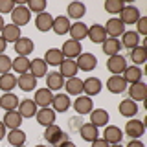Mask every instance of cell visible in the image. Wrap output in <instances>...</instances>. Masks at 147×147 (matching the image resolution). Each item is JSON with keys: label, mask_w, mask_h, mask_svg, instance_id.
Returning <instances> with one entry per match:
<instances>
[{"label": "cell", "mask_w": 147, "mask_h": 147, "mask_svg": "<svg viewBox=\"0 0 147 147\" xmlns=\"http://www.w3.org/2000/svg\"><path fill=\"white\" fill-rule=\"evenodd\" d=\"M44 138L50 142L53 147H59L61 144H64V142H68V136H66V132H63V129L59 127V125H48V127H44Z\"/></svg>", "instance_id": "obj_1"}, {"label": "cell", "mask_w": 147, "mask_h": 147, "mask_svg": "<svg viewBox=\"0 0 147 147\" xmlns=\"http://www.w3.org/2000/svg\"><path fill=\"white\" fill-rule=\"evenodd\" d=\"M11 24H15V26H26L28 22H30V9H28L26 6H15V9H13L11 13Z\"/></svg>", "instance_id": "obj_2"}, {"label": "cell", "mask_w": 147, "mask_h": 147, "mask_svg": "<svg viewBox=\"0 0 147 147\" xmlns=\"http://www.w3.org/2000/svg\"><path fill=\"white\" fill-rule=\"evenodd\" d=\"M145 132V123L140 121V119H129L127 125H125V134L131 136V140H140Z\"/></svg>", "instance_id": "obj_3"}, {"label": "cell", "mask_w": 147, "mask_h": 147, "mask_svg": "<svg viewBox=\"0 0 147 147\" xmlns=\"http://www.w3.org/2000/svg\"><path fill=\"white\" fill-rule=\"evenodd\" d=\"M107 68L109 72L112 74V76H121L123 70L127 68V59L123 57V55H112V57H109L107 61Z\"/></svg>", "instance_id": "obj_4"}, {"label": "cell", "mask_w": 147, "mask_h": 147, "mask_svg": "<svg viewBox=\"0 0 147 147\" xmlns=\"http://www.w3.org/2000/svg\"><path fill=\"white\" fill-rule=\"evenodd\" d=\"M105 31H107V37H112V39H118L119 35H123L125 33V26L121 24V20L116 17H112V18H109L107 22H105Z\"/></svg>", "instance_id": "obj_5"}, {"label": "cell", "mask_w": 147, "mask_h": 147, "mask_svg": "<svg viewBox=\"0 0 147 147\" xmlns=\"http://www.w3.org/2000/svg\"><path fill=\"white\" fill-rule=\"evenodd\" d=\"M76 64H77V70L92 72L96 66H98V59H96L94 53H85V52H83L79 57L76 59Z\"/></svg>", "instance_id": "obj_6"}, {"label": "cell", "mask_w": 147, "mask_h": 147, "mask_svg": "<svg viewBox=\"0 0 147 147\" xmlns=\"http://www.w3.org/2000/svg\"><path fill=\"white\" fill-rule=\"evenodd\" d=\"M61 52H63V55H64V59H74V61H76V59L83 53V48H81V42L68 39L66 42H63Z\"/></svg>", "instance_id": "obj_7"}, {"label": "cell", "mask_w": 147, "mask_h": 147, "mask_svg": "<svg viewBox=\"0 0 147 147\" xmlns=\"http://www.w3.org/2000/svg\"><path fill=\"white\" fill-rule=\"evenodd\" d=\"M74 110H76L79 116H85V114H90L94 110V101L88 96H77L76 101H74Z\"/></svg>", "instance_id": "obj_8"}, {"label": "cell", "mask_w": 147, "mask_h": 147, "mask_svg": "<svg viewBox=\"0 0 147 147\" xmlns=\"http://www.w3.org/2000/svg\"><path fill=\"white\" fill-rule=\"evenodd\" d=\"M140 9L134 7V6H125L121 9V13H119V20H121V24L123 26H127V24H136L138 22V18H140Z\"/></svg>", "instance_id": "obj_9"}, {"label": "cell", "mask_w": 147, "mask_h": 147, "mask_svg": "<svg viewBox=\"0 0 147 147\" xmlns=\"http://www.w3.org/2000/svg\"><path fill=\"white\" fill-rule=\"evenodd\" d=\"M121 138H123V131L118 125H107L103 131V140L107 144L114 145V144H121Z\"/></svg>", "instance_id": "obj_10"}, {"label": "cell", "mask_w": 147, "mask_h": 147, "mask_svg": "<svg viewBox=\"0 0 147 147\" xmlns=\"http://www.w3.org/2000/svg\"><path fill=\"white\" fill-rule=\"evenodd\" d=\"M127 90H129V99H132V101H145L147 98V85L144 81L129 85Z\"/></svg>", "instance_id": "obj_11"}, {"label": "cell", "mask_w": 147, "mask_h": 147, "mask_svg": "<svg viewBox=\"0 0 147 147\" xmlns=\"http://www.w3.org/2000/svg\"><path fill=\"white\" fill-rule=\"evenodd\" d=\"M37 123L42 127H48V125H53L55 123V110L52 107H46V109H37Z\"/></svg>", "instance_id": "obj_12"}, {"label": "cell", "mask_w": 147, "mask_h": 147, "mask_svg": "<svg viewBox=\"0 0 147 147\" xmlns=\"http://www.w3.org/2000/svg\"><path fill=\"white\" fill-rule=\"evenodd\" d=\"M52 99H53V92L48 88H39L35 92V105L39 109H46V107H52Z\"/></svg>", "instance_id": "obj_13"}, {"label": "cell", "mask_w": 147, "mask_h": 147, "mask_svg": "<svg viewBox=\"0 0 147 147\" xmlns=\"http://www.w3.org/2000/svg\"><path fill=\"white\" fill-rule=\"evenodd\" d=\"M17 86L20 90H24V92H31V90L37 88V77L31 76L30 72L20 74V76L17 77Z\"/></svg>", "instance_id": "obj_14"}, {"label": "cell", "mask_w": 147, "mask_h": 147, "mask_svg": "<svg viewBox=\"0 0 147 147\" xmlns=\"http://www.w3.org/2000/svg\"><path fill=\"white\" fill-rule=\"evenodd\" d=\"M72 101L68 98V94H53V99H52V109L55 110V114L57 112H66L68 109H70Z\"/></svg>", "instance_id": "obj_15"}, {"label": "cell", "mask_w": 147, "mask_h": 147, "mask_svg": "<svg viewBox=\"0 0 147 147\" xmlns=\"http://www.w3.org/2000/svg\"><path fill=\"white\" fill-rule=\"evenodd\" d=\"M15 52H17V55H20V57H28L31 52H33V40L30 39V37H20V39L17 40L15 44Z\"/></svg>", "instance_id": "obj_16"}, {"label": "cell", "mask_w": 147, "mask_h": 147, "mask_svg": "<svg viewBox=\"0 0 147 147\" xmlns=\"http://www.w3.org/2000/svg\"><path fill=\"white\" fill-rule=\"evenodd\" d=\"M109 112L107 110H103V109H94L90 112V121L88 123H92L94 127H107L109 125Z\"/></svg>", "instance_id": "obj_17"}, {"label": "cell", "mask_w": 147, "mask_h": 147, "mask_svg": "<svg viewBox=\"0 0 147 147\" xmlns=\"http://www.w3.org/2000/svg\"><path fill=\"white\" fill-rule=\"evenodd\" d=\"M0 37H2L6 42H13V44H15L17 40L22 37V33H20V28H18V26L6 24V26H4V30L0 31Z\"/></svg>", "instance_id": "obj_18"}, {"label": "cell", "mask_w": 147, "mask_h": 147, "mask_svg": "<svg viewBox=\"0 0 147 147\" xmlns=\"http://www.w3.org/2000/svg\"><path fill=\"white\" fill-rule=\"evenodd\" d=\"M121 77H123V81H125L127 85H134V83H140V81H142L144 72H142L138 66H134V64H132V66H127L125 70H123Z\"/></svg>", "instance_id": "obj_19"}, {"label": "cell", "mask_w": 147, "mask_h": 147, "mask_svg": "<svg viewBox=\"0 0 147 147\" xmlns=\"http://www.w3.org/2000/svg\"><path fill=\"white\" fill-rule=\"evenodd\" d=\"M22 119H24V118L18 114V110H7L6 116H4V119H2V123L6 125V129L13 131V129H20Z\"/></svg>", "instance_id": "obj_20"}, {"label": "cell", "mask_w": 147, "mask_h": 147, "mask_svg": "<svg viewBox=\"0 0 147 147\" xmlns=\"http://www.w3.org/2000/svg\"><path fill=\"white\" fill-rule=\"evenodd\" d=\"M64 88L68 96H81L83 94V79L81 77H68L64 79Z\"/></svg>", "instance_id": "obj_21"}, {"label": "cell", "mask_w": 147, "mask_h": 147, "mask_svg": "<svg viewBox=\"0 0 147 147\" xmlns=\"http://www.w3.org/2000/svg\"><path fill=\"white\" fill-rule=\"evenodd\" d=\"M64 86V77L61 76L59 72H48L46 74V88L48 90H61Z\"/></svg>", "instance_id": "obj_22"}, {"label": "cell", "mask_w": 147, "mask_h": 147, "mask_svg": "<svg viewBox=\"0 0 147 147\" xmlns=\"http://www.w3.org/2000/svg\"><path fill=\"white\" fill-rule=\"evenodd\" d=\"M86 37H88L94 44H103V40L107 39V31H105V28L101 26V24H92L88 28V33H86Z\"/></svg>", "instance_id": "obj_23"}, {"label": "cell", "mask_w": 147, "mask_h": 147, "mask_svg": "<svg viewBox=\"0 0 147 147\" xmlns=\"http://www.w3.org/2000/svg\"><path fill=\"white\" fill-rule=\"evenodd\" d=\"M35 26H37V30H39V31L46 33V31H50V30H52V26H53V17L50 15L48 11L39 13V15L35 17Z\"/></svg>", "instance_id": "obj_24"}, {"label": "cell", "mask_w": 147, "mask_h": 147, "mask_svg": "<svg viewBox=\"0 0 147 147\" xmlns=\"http://www.w3.org/2000/svg\"><path fill=\"white\" fill-rule=\"evenodd\" d=\"M101 48H103V53L109 55V57H112V55H118L119 50L123 48L121 42H119V39H112V37H107V39L103 40V44H101Z\"/></svg>", "instance_id": "obj_25"}, {"label": "cell", "mask_w": 147, "mask_h": 147, "mask_svg": "<svg viewBox=\"0 0 147 147\" xmlns=\"http://www.w3.org/2000/svg\"><path fill=\"white\" fill-rule=\"evenodd\" d=\"M83 92H85V96H88V98L98 96L101 92V81L98 77H88V79H85L83 81Z\"/></svg>", "instance_id": "obj_26"}, {"label": "cell", "mask_w": 147, "mask_h": 147, "mask_svg": "<svg viewBox=\"0 0 147 147\" xmlns=\"http://www.w3.org/2000/svg\"><path fill=\"white\" fill-rule=\"evenodd\" d=\"M77 64L74 59H64V61L59 64V74L64 77V79H68V77H76L77 76Z\"/></svg>", "instance_id": "obj_27"}, {"label": "cell", "mask_w": 147, "mask_h": 147, "mask_svg": "<svg viewBox=\"0 0 147 147\" xmlns=\"http://www.w3.org/2000/svg\"><path fill=\"white\" fill-rule=\"evenodd\" d=\"M17 110L22 118H33L37 114V105H35L33 99H22L20 103H18Z\"/></svg>", "instance_id": "obj_28"}, {"label": "cell", "mask_w": 147, "mask_h": 147, "mask_svg": "<svg viewBox=\"0 0 147 147\" xmlns=\"http://www.w3.org/2000/svg\"><path fill=\"white\" fill-rule=\"evenodd\" d=\"M70 39L72 40H77V42H81L83 39H86V33H88V26L83 24V22H74L70 26Z\"/></svg>", "instance_id": "obj_29"}, {"label": "cell", "mask_w": 147, "mask_h": 147, "mask_svg": "<svg viewBox=\"0 0 147 147\" xmlns=\"http://www.w3.org/2000/svg\"><path fill=\"white\" fill-rule=\"evenodd\" d=\"M30 74L31 76H35L37 79L39 77H44L46 74H48V64L44 63V59H31L30 61Z\"/></svg>", "instance_id": "obj_30"}, {"label": "cell", "mask_w": 147, "mask_h": 147, "mask_svg": "<svg viewBox=\"0 0 147 147\" xmlns=\"http://www.w3.org/2000/svg\"><path fill=\"white\" fill-rule=\"evenodd\" d=\"M18 103H20V99H18L17 94H13V92H6V94L0 98V109H4L7 112V110H17Z\"/></svg>", "instance_id": "obj_31"}, {"label": "cell", "mask_w": 147, "mask_h": 147, "mask_svg": "<svg viewBox=\"0 0 147 147\" xmlns=\"http://www.w3.org/2000/svg\"><path fill=\"white\" fill-rule=\"evenodd\" d=\"M44 63L48 64V66H59L63 61H64V55L59 48H50L48 52L44 53Z\"/></svg>", "instance_id": "obj_32"}, {"label": "cell", "mask_w": 147, "mask_h": 147, "mask_svg": "<svg viewBox=\"0 0 147 147\" xmlns=\"http://www.w3.org/2000/svg\"><path fill=\"white\" fill-rule=\"evenodd\" d=\"M107 88L112 94H121L123 90H127V83L123 81L121 76H110L107 79Z\"/></svg>", "instance_id": "obj_33"}, {"label": "cell", "mask_w": 147, "mask_h": 147, "mask_svg": "<svg viewBox=\"0 0 147 147\" xmlns=\"http://www.w3.org/2000/svg\"><path fill=\"white\" fill-rule=\"evenodd\" d=\"M79 134H81V138L85 142H94V140H98L99 138V131H98V127H94L92 123H83L81 125V129H79Z\"/></svg>", "instance_id": "obj_34"}, {"label": "cell", "mask_w": 147, "mask_h": 147, "mask_svg": "<svg viewBox=\"0 0 147 147\" xmlns=\"http://www.w3.org/2000/svg\"><path fill=\"white\" fill-rule=\"evenodd\" d=\"M119 114L121 116H125V118H134L136 116V112H138V105H136V101H132V99H123L121 103H119Z\"/></svg>", "instance_id": "obj_35"}, {"label": "cell", "mask_w": 147, "mask_h": 147, "mask_svg": "<svg viewBox=\"0 0 147 147\" xmlns=\"http://www.w3.org/2000/svg\"><path fill=\"white\" fill-rule=\"evenodd\" d=\"M70 18L68 17H55L53 18V26H52V30L55 31L57 35H64V33H68L70 31Z\"/></svg>", "instance_id": "obj_36"}, {"label": "cell", "mask_w": 147, "mask_h": 147, "mask_svg": "<svg viewBox=\"0 0 147 147\" xmlns=\"http://www.w3.org/2000/svg\"><path fill=\"white\" fill-rule=\"evenodd\" d=\"M6 136H7L9 145H13V147H20V145H24V142H26V132L22 131V129H13Z\"/></svg>", "instance_id": "obj_37"}, {"label": "cell", "mask_w": 147, "mask_h": 147, "mask_svg": "<svg viewBox=\"0 0 147 147\" xmlns=\"http://www.w3.org/2000/svg\"><path fill=\"white\" fill-rule=\"evenodd\" d=\"M121 46H125V48L132 50L136 48V46H140V35L136 33V31H125V33L121 35Z\"/></svg>", "instance_id": "obj_38"}, {"label": "cell", "mask_w": 147, "mask_h": 147, "mask_svg": "<svg viewBox=\"0 0 147 147\" xmlns=\"http://www.w3.org/2000/svg\"><path fill=\"white\" fill-rule=\"evenodd\" d=\"M85 13H86V7H85L83 2H72V4H68V7H66L68 18H81V17H85Z\"/></svg>", "instance_id": "obj_39"}, {"label": "cell", "mask_w": 147, "mask_h": 147, "mask_svg": "<svg viewBox=\"0 0 147 147\" xmlns=\"http://www.w3.org/2000/svg\"><path fill=\"white\" fill-rule=\"evenodd\" d=\"M11 70H15L17 74H26V72H30V59L17 55L15 59H11Z\"/></svg>", "instance_id": "obj_40"}, {"label": "cell", "mask_w": 147, "mask_h": 147, "mask_svg": "<svg viewBox=\"0 0 147 147\" xmlns=\"http://www.w3.org/2000/svg\"><path fill=\"white\" fill-rule=\"evenodd\" d=\"M131 59H132V63H134V66H136V64H144L147 61V48L144 44L132 48L131 50Z\"/></svg>", "instance_id": "obj_41"}, {"label": "cell", "mask_w": 147, "mask_h": 147, "mask_svg": "<svg viewBox=\"0 0 147 147\" xmlns=\"http://www.w3.org/2000/svg\"><path fill=\"white\" fill-rule=\"evenodd\" d=\"M15 86H17V77L13 74H2L0 76V90H4V94L11 92Z\"/></svg>", "instance_id": "obj_42"}, {"label": "cell", "mask_w": 147, "mask_h": 147, "mask_svg": "<svg viewBox=\"0 0 147 147\" xmlns=\"http://www.w3.org/2000/svg\"><path fill=\"white\" fill-rule=\"evenodd\" d=\"M103 7H105L107 13H110V15H119L121 9L125 7V4H123V0H107Z\"/></svg>", "instance_id": "obj_43"}, {"label": "cell", "mask_w": 147, "mask_h": 147, "mask_svg": "<svg viewBox=\"0 0 147 147\" xmlns=\"http://www.w3.org/2000/svg\"><path fill=\"white\" fill-rule=\"evenodd\" d=\"M26 7L30 9V13H44L46 11V0H28Z\"/></svg>", "instance_id": "obj_44"}, {"label": "cell", "mask_w": 147, "mask_h": 147, "mask_svg": "<svg viewBox=\"0 0 147 147\" xmlns=\"http://www.w3.org/2000/svg\"><path fill=\"white\" fill-rule=\"evenodd\" d=\"M9 70H11V57H7L6 53H0V76L9 74Z\"/></svg>", "instance_id": "obj_45"}, {"label": "cell", "mask_w": 147, "mask_h": 147, "mask_svg": "<svg viewBox=\"0 0 147 147\" xmlns=\"http://www.w3.org/2000/svg\"><path fill=\"white\" fill-rule=\"evenodd\" d=\"M17 2L15 0H0V15H7L15 9Z\"/></svg>", "instance_id": "obj_46"}, {"label": "cell", "mask_w": 147, "mask_h": 147, "mask_svg": "<svg viewBox=\"0 0 147 147\" xmlns=\"http://www.w3.org/2000/svg\"><path fill=\"white\" fill-rule=\"evenodd\" d=\"M136 33L138 35H147V18L142 15L136 22Z\"/></svg>", "instance_id": "obj_47"}, {"label": "cell", "mask_w": 147, "mask_h": 147, "mask_svg": "<svg viewBox=\"0 0 147 147\" xmlns=\"http://www.w3.org/2000/svg\"><path fill=\"white\" fill-rule=\"evenodd\" d=\"M92 147H110V144H107L103 138H98V140L92 142Z\"/></svg>", "instance_id": "obj_48"}, {"label": "cell", "mask_w": 147, "mask_h": 147, "mask_svg": "<svg viewBox=\"0 0 147 147\" xmlns=\"http://www.w3.org/2000/svg\"><path fill=\"white\" fill-rule=\"evenodd\" d=\"M125 147H145V145L142 144L140 140H131V142H129V144H127Z\"/></svg>", "instance_id": "obj_49"}, {"label": "cell", "mask_w": 147, "mask_h": 147, "mask_svg": "<svg viewBox=\"0 0 147 147\" xmlns=\"http://www.w3.org/2000/svg\"><path fill=\"white\" fill-rule=\"evenodd\" d=\"M6 134H7V129H6V125H4L2 121H0V140H4Z\"/></svg>", "instance_id": "obj_50"}, {"label": "cell", "mask_w": 147, "mask_h": 147, "mask_svg": "<svg viewBox=\"0 0 147 147\" xmlns=\"http://www.w3.org/2000/svg\"><path fill=\"white\" fill-rule=\"evenodd\" d=\"M6 48H7V42L2 39V37H0V53H4V52H6Z\"/></svg>", "instance_id": "obj_51"}, {"label": "cell", "mask_w": 147, "mask_h": 147, "mask_svg": "<svg viewBox=\"0 0 147 147\" xmlns=\"http://www.w3.org/2000/svg\"><path fill=\"white\" fill-rule=\"evenodd\" d=\"M59 147H77V145L74 144V142H70V140H68V142H64V144H61Z\"/></svg>", "instance_id": "obj_52"}, {"label": "cell", "mask_w": 147, "mask_h": 147, "mask_svg": "<svg viewBox=\"0 0 147 147\" xmlns=\"http://www.w3.org/2000/svg\"><path fill=\"white\" fill-rule=\"evenodd\" d=\"M4 26H6V24H4V17H2V15H0V31H2V30H4Z\"/></svg>", "instance_id": "obj_53"}, {"label": "cell", "mask_w": 147, "mask_h": 147, "mask_svg": "<svg viewBox=\"0 0 147 147\" xmlns=\"http://www.w3.org/2000/svg\"><path fill=\"white\" fill-rule=\"evenodd\" d=\"M110 147H121V145H119V144H114V145H110Z\"/></svg>", "instance_id": "obj_54"}, {"label": "cell", "mask_w": 147, "mask_h": 147, "mask_svg": "<svg viewBox=\"0 0 147 147\" xmlns=\"http://www.w3.org/2000/svg\"><path fill=\"white\" fill-rule=\"evenodd\" d=\"M35 147H46V145H35Z\"/></svg>", "instance_id": "obj_55"}, {"label": "cell", "mask_w": 147, "mask_h": 147, "mask_svg": "<svg viewBox=\"0 0 147 147\" xmlns=\"http://www.w3.org/2000/svg\"><path fill=\"white\" fill-rule=\"evenodd\" d=\"M20 147H24V145H20Z\"/></svg>", "instance_id": "obj_56"}]
</instances>
